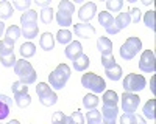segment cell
Wrapping results in <instances>:
<instances>
[{
    "mask_svg": "<svg viewBox=\"0 0 156 124\" xmlns=\"http://www.w3.org/2000/svg\"><path fill=\"white\" fill-rule=\"evenodd\" d=\"M69 78H70V67L67 64H59L48 74V82H50L48 85L53 90H62L66 87Z\"/></svg>",
    "mask_w": 156,
    "mask_h": 124,
    "instance_id": "obj_1",
    "label": "cell"
},
{
    "mask_svg": "<svg viewBox=\"0 0 156 124\" xmlns=\"http://www.w3.org/2000/svg\"><path fill=\"white\" fill-rule=\"evenodd\" d=\"M14 73L17 74V78L20 82H23L25 85H31L36 82V70L33 68V65L27 59H20V60H16L14 64Z\"/></svg>",
    "mask_w": 156,
    "mask_h": 124,
    "instance_id": "obj_2",
    "label": "cell"
},
{
    "mask_svg": "<svg viewBox=\"0 0 156 124\" xmlns=\"http://www.w3.org/2000/svg\"><path fill=\"white\" fill-rule=\"evenodd\" d=\"M81 85L84 87V89L90 90L94 95L95 93H103V92L106 90L105 79L100 78L98 74H95V73H90V71L84 73L83 76H81Z\"/></svg>",
    "mask_w": 156,
    "mask_h": 124,
    "instance_id": "obj_3",
    "label": "cell"
},
{
    "mask_svg": "<svg viewBox=\"0 0 156 124\" xmlns=\"http://www.w3.org/2000/svg\"><path fill=\"white\" fill-rule=\"evenodd\" d=\"M75 12V5L72 2H67V0H62L58 5V11H56V22L58 25H61L62 28L70 27L72 25V16Z\"/></svg>",
    "mask_w": 156,
    "mask_h": 124,
    "instance_id": "obj_4",
    "label": "cell"
},
{
    "mask_svg": "<svg viewBox=\"0 0 156 124\" xmlns=\"http://www.w3.org/2000/svg\"><path fill=\"white\" fill-rule=\"evenodd\" d=\"M36 93H37V98H39V103L45 107H50V106H55L58 103V95L56 92L51 89V87L47 84V82H37L36 85Z\"/></svg>",
    "mask_w": 156,
    "mask_h": 124,
    "instance_id": "obj_5",
    "label": "cell"
},
{
    "mask_svg": "<svg viewBox=\"0 0 156 124\" xmlns=\"http://www.w3.org/2000/svg\"><path fill=\"white\" fill-rule=\"evenodd\" d=\"M140 50H142V41L136 36H131L120 47V57L123 60H131L136 57L137 53H140Z\"/></svg>",
    "mask_w": 156,
    "mask_h": 124,
    "instance_id": "obj_6",
    "label": "cell"
},
{
    "mask_svg": "<svg viewBox=\"0 0 156 124\" xmlns=\"http://www.w3.org/2000/svg\"><path fill=\"white\" fill-rule=\"evenodd\" d=\"M147 85V81L142 74H136V73H129L123 79V90L126 93H137L140 90H144Z\"/></svg>",
    "mask_w": 156,
    "mask_h": 124,
    "instance_id": "obj_7",
    "label": "cell"
},
{
    "mask_svg": "<svg viewBox=\"0 0 156 124\" xmlns=\"http://www.w3.org/2000/svg\"><path fill=\"white\" fill-rule=\"evenodd\" d=\"M120 101H122V110L125 112V113H134V112L137 110V107H139V104H140V98L136 93L123 92Z\"/></svg>",
    "mask_w": 156,
    "mask_h": 124,
    "instance_id": "obj_8",
    "label": "cell"
},
{
    "mask_svg": "<svg viewBox=\"0 0 156 124\" xmlns=\"http://www.w3.org/2000/svg\"><path fill=\"white\" fill-rule=\"evenodd\" d=\"M156 57H154V53L151 50H145L142 51L140 54V59H139V68L144 71V73H154L156 70Z\"/></svg>",
    "mask_w": 156,
    "mask_h": 124,
    "instance_id": "obj_9",
    "label": "cell"
},
{
    "mask_svg": "<svg viewBox=\"0 0 156 124\" xmlns=\"http://www.w3.org/2000/svg\"><path fill=\"white\" fill-rule=\"evenodd\" d=\"M98 23H100L101 27L106 30V33L111 34V36H114V34L119 33V30H117V27H115L114 17L111 16V12H108V11H100V14H98Z\"/></svg>",
    "mask_w": 156,
    "mask_h": 124,
    "instance_id": "obj_10",
    "label": "cell"
},
{
    "mask_svg": "<svg viewBox=\"0 0 156 124\" xmlns=\"http://www.w3.org/2000/svg\"><path fill=\"white\" fill-rule=\"evenodd\" d=\"M95 12H97V5L94 2H87L78 11V19L81 20V23H89L95 17Z\"/></svg>",
    "mask_w": 156,
    "mask_h": 124,
    "instance_id": "obj_11",
    "label": "cell"
},
{
    "mask_svg": "<svg viewBox=\"0 0 156 124\" xmlns=\"http://www.w3.org/2000/svg\"><path fill=\"white\" fill-rule=\"evenodd\" d=\"M73 30H75V36L76 37H81V39H89L95 34V28L89 23H75L73 25Z\"/></svg>",
    "mask_w": 156,
    "mask_h": 124,
    "instance_id": "obj_12",
    "label": "cell"
},
{
    "mask_svg": "<svg viewBox=\"0 0 156 124\" xmlns=\"http://www.w3.org/2000/svg\"><path fill=\"white\" fill-rule=\"evenodd\" d=\"M100 113H101L103 122H115L117 116H119V107L117 106H103Z\"/></svg>",
    "mask_w": 156,
    "mask_h": 124,
    "instance_id": "obj_13",
    "label": "cell"
},
{
    "mask_svg": "<svg viewBox=\"0 0 156 124\" xmlns=\"http://www.w3.org/2000/svg\"><path fill=\"white\" fill-rule=\"evenodd\" d=\"M64 53H66V57H67V59H70V60L73 62L78 56H81V54H83V45H81V42L72 41V42L66 47Z\"/></svg>",
    "mask_w": 156,
    "mask_h": 124,
    "instance_id": "obj_14",
    "label": "cell"
},
{
    "mask_svg": "<svg viewBox=\"0 0 156 124\" xmlns=\"http://www.w3.org/2000/svg\"><path fill=\"white\" fill-rule=\"evenodd\" d=\"M97 48L101 56H106V54H112V42L105 36H100L97 39Z\"/></svg>",
    "mask_w": 156,
    "mask_h": 124,
    "instance_id": "obj_15",
    "label": "cell"
},
{
    "mask_svg": "<svg viewBox=\"0 0 156 124\" xmlns=\"http://www.w3.org/2000/svg\"><path fill=\"white\" fill-rule=\"evenodd\" d=\"M39 47L44 51H51L55 48V37L51 36V33H42L39 37Z\"/></svg>",
    "mask_w": 156,
    "mask_h": 124,
    "instance_id": "obj_16",
    "label": "cell"
},
{
    "mask_svg": "<svg viewBox=\"0 0 156 124\" xmlns=\"http://www.w3.org/2000/svg\"><path fill=\"white\" fill-rule=\"evenodd\" d=\"M119 121H120V124H147V121L144 118L136 113H123Z\"/></svg>",
    "mask_w": 156,
    "mask_h": 124,
    "instance_id": "obj_17",
    "label": "cell"
},
{
    "mask_svg": "<svg viewBox=\"0 0 156 124\" xmlns=\"http://www.w3.org/2000/svg\"><path fill=\"white\" fill-rule=\"evenodd\" d=\"M9 106H11V99L6 95H0V121L8 118V115H9Z\"/></svg>",
    "mask_w": 156,
    "mask_h": 124,
    "instance_id": "obj_18",
    "label": "cell"
},
{
    "mask_svg": "<svg viewBox=\"0 0 156 124\" xmlns=\"http://www.w3.org/2000/svg\"><path fill=\"white\" fill-rule=\"evenodd\" d=\"M89 64H90V60H89L87 54L83 53L81 56H78V57L73 60V70H75V71H86L87 67H89Z\"/></svg>",
    "mask_w": 156,
    "mask_h": 124,
    "instance_id": "obj_19",
    "label": "cell"
},
{
    "mask_svg": "<svg viewBox=\"0 0 156 124\" xmlns=\"http://www.w3.org/2000/svg\"><path fill=\"white\" fill-rule=\"evenodd\" d=\"M20 31H22V34L27 37V39H34V37H37L39 28H37L36 23H25V25H22Z\"/></svg>",
    "mask_w": 156,
    "mask_h": 124,
    "instance_id": "obj_20",
    "label": "cell"
},
{
    "mask_svg": "<svg viewBox=\"0 0 156 124\" xmlns=\"http://www.w3.org/2000/svg\"><path fill=\"white\" fill-rule=\"evenodd\" d=\"M105 74L108 76V79H111V81H120L122 79V67L119 65V64H114L112 67H109V68H106L105 70Z\"/></svg>",
    "mask_w": 156,
    "mask_h": 124,
    "instance_id": "obj_21",
    "label": "cell"
},
{
    "mask_svg": "<svg viewBox=\"0 0 156 124\" xmlns=\"http://www.w3.org/2000/svg\"><path fill=\"white\" fill-rule=\"evenodd\" d=\"M103 106H117L119 103V95H117L114 90H105L103 92Z\"/></svg>",
    "mask_w": 156,
    "mask_h": 124,
    "instance_id": "obj_22",
    "label": "cell"
},
{
    "mask_svg": "<svg viewBox=\"0 0 156 124\" xmlns=\"http://www.w3.org/2000/svg\"><path fill=\"white\" fill-rule=\"evenodd\" d=\"M20 54H22V57L23 59H28V57H33L34 54H36V45L33 44V42H25V44H22L20 45Z\"/></svg>",
    "mask_w": 156,
    "mask_h": 124,
    "instance_id": "obj_23",
    "label": "cell"
},
{
    "mask_svg": "<svg viewBox=\"0 0 156 124\" xmlns=\"http://www.w3.org/2000/svg\"><path fill=\"white\" fill-rule=\"evenodd\" d=\"M114 22H115V27H117V30L119 31H122V30H125L129 23H131V20H129V16H128V12H119V16H117L115 19H114Z\"/></svg>",
    "mask_w": 156,
    "mask_h": 124,
    "instance_id": "obj_24",
    "label": "cell"
},
{
    "mask_svg": "<svg viewBox=\"0 0 156 124\" xmlns=\"http://www.w3.org/2000/svg\"><path fill=\"white\" fill-rule=\"evenodd\" d=\"M20 36H22V31H20V28L17 27V25H11V27H8L5 30V39H8V41L16 42Z\"/></svg>",
    "mask_w": 156,
    "mask_h": 124,
    "instance_id": "obj_25",
    "label": "cell"
},
{
    "mask_svg": "<svg viewBox=\"0 0 156 124\" xmlns=\"http://www.w3.org/2000/svg\"><path fill=\"white\" fill-rule=\"evenodd\" d=\"M56 41L61 44V45H69L72 42V31L66 30V28H61L58 33H56Z\"/></svg>",
    "mask_w": 156,
    "mask_h": 124,
    "instance_id": "obj_26",
    "label": "cell"
},
{
    "mask_svg": "<svg viewBox=\"0 0 156 124\" xmlns=\"http://www.w3.org/2000/svg\"><path fill=\"white\" fill-rule=\"evenodd\" d=\"M83 106H84L87 110H94V109H97V106H98V98H97V95H94V93H87V95L83 98Z\"/></svg>",
    "mask_w": 156,
    "mask_h": 124,
    "instance_id": "obj_27",
    "label": "cell"
},
{
    "mask_svg": "<svg viewBox=\"0 0 156 124\" xmlns=\"http://www.w3.org/2000/svg\"><path fill=\"white\" fill-rule=\"evenodd\" d=\"M12 16V5L9 2H6V0H3V2H0V19L2 20H6Z\"/></svg>",
    "mask_w": 156,
    "mask_h": 124,
    "instance_id": "obj_28",
    "label": "cell"
},
{
    "mask_svg": "<svg viewBox=\"0 0 156 124\" xmlns=\"http://www.w3.org/2000/svg\"><path fill=\"white\" fill-rule=\"evenodd\" d=\"M51 124H72L70 115H66L62 112H55L51 116Z\"/></svg>",
    "mask_w": 156,
    "mask_h": 124,
    "instance_id": "obj_29",
    "label": "cell"
},
{
    "mask_svg": "<svg viewBox=\"0 0 156 124\" xmlns=\"http://www.w3.org/2000/svg\"><path fill=\"white\" fill-rule=\"evenodd\" d=\"M12 50H14V42H12V41H8V39L0 41V56L12 54V53H14Z\"/></svg>",
    "mask_w": 156,
    "mask_h": 124,
    "instance_id": "obj_30",
    "label": "cell"
},
{
    "mask_svg": "<svg viewBox=\"0 0 156 124\" xmlns=\"http://www.w3.org/2000/svg\"><path fill=\"white\" fill-rule=\"evenodd\" d=\"M154 106H156V101L154 99H148V101L145 103V106H144V116L147 118V119H154L156 118V115H154Z\"/></svg>",
    "mask_w": 156,
    "mask_h": 124,
    "instance_id": "obj_31",
    "label": "cell"
},
{
    "mask_svg": "<svg viewBox=\"0 0 156 124\" xmlns=\"http://www.w3.org/2000/svg\"><path fill=\"white\" fill-rule=\"evenodd\" d=\"M36 20H37V12L33 11V9L25 11L23 14L20 16V25H25V23H36Z\"/></svg>",
    "mask_w": 156,
    "mask_h": 124,
    "instance_id": "obj_32",
    "label": "cell"
},
{
    "mask_svg": "<svg viewBox=\"0 0 156 124\" xmlns=\"http://www.w3.org/2000/svg\"><path fill=\"white\" fill-rule=\"evenodd\" d=\"M11 90H12V95L17 96V95H25V93H28V87L25 85L23 82H20V81H16V82H12Z\"/></svg>",
    "mask_w": 156,
    "mask_h": 124,
    "instance_id": "obj_33",
    "label": "cell"
},
{
    "mask_svg": "<svg viewBox=\"0 0 156 124\" xmlns=\"http://www.w3.org/2000/svg\"><path fill=\"white\" fill-rule=\"evenodd\" d=\"M14 99H16L17 107H20V109H25V107H28V106L31 104V96H30L28 93L17 95V96H14Z\"/></svg>",
    "mask_w": 156,
    "mask_h": 124,
    "instance_id": "obj_34",
    "label": "cell"
},
{
    "mask_svg": "<svg viewBox=\"0 0 156 124\" xmlns=\"http://www.w3.org/2000/svg\"><path fill=\"white\" fill-rule=\"evenodd\" d=\"M53 17H55V11L51 9V6H48V8H44L42 11H41V20H42V23H51V20H53Z\"/></svg>",
    "mask_w": 156,
    "mask_h": 124,
    "instance_id": "obj_35",
    "label": "cell"
},
{
    "mask_svg": "<svg viewBox=\"0 0 156 124\" xmlns=\"http://www.w3.org/2000/svg\"><path fill=\"white\" fill-rule=\"evenodd\" d=\"M122 6H123L122 0H108V2H106V9H108V12H109V11L119 12V11L122 9Z\"/></svg>",
    "mask_w": 156,
    "mask_h": 124,
    "instance_id": "obj_36",
    "label": "cell"
},
{
    "mask_svg": "<svg viewBox=\"0 0 156 124\" xmlns=\"http://www.w3.org/2000/svg\"><path fill=\"white\" fill-rule=\"evenodd\" d=\"M30 5H31L30 0H12V8H16L19 11H23V12L30 9Z\"/></svg>",
    "mask_w": 156,
    "mask_h": 124,
    "instance_id": "obj_37",
    "label": "cell"
},
{
    "mask_svg": "<svg viewBox=\"0 0 156 124\" xmlns=\"http://www.w3.org/2000/svg\"><path fill=\"white\" fill-rule=\"evenodd\" d=\"M128 16H129L131 23H139L140 19H142V14H140V9L139 8H129L128 9Z\"/></svg>",
    "mask_w": 156,
    "mask_h": 124,
    "instance_id": "obj_38",
    "label": "cell"
},
{
    "mask_svg": "<svg viewBox=\"0 0 156 124\" xmlns=\"http://www.w3.org/2000/svg\"><path fill=\"white\" fill-rule=\"evenodd\" d=\"M144 23L150 30H154V11L148 9L145 14H144Z\"/></svg>",
    "mask_w": 156,
    "mask_h": 124,
    "instance_id": "obj_39",
    "label": "cell"
},
{
    "mask_svg": "<svg viewBox=\"0 0 156 124\" xmlns=\"http://www.w3.org/2000/svg\"><path fill=\"white\" fill-rule=\"evenodd\" d=\"M0 62H2L3 67H14L16 64V56L12 54H6V56H0Z\"/></svg>",
    "mask_w": 156,
    "mask_h": 124,
    "instance_id": "obj_40",
    "label": "cell"
},
{
    "mask_svg": "<svg viewBox=\"0 0 156 124\" xmlns=\"http://www.w3.org/2000/svg\"><path fill=\"white\" fill-rule=\"evenodd\" d=\"M114 64H115V57H114V54L101 56V65L105 67V70H106V68H109V67H112Z\"/></svg>",
    "mask_w": 156,
    "mask_h": 124,
    "instance_id": "obj_41",
    "label": "cell"
},
{
    "mask_svg": "<svg viewBox=\"0 0 156 124\" xmlns=\"http://www.w3.org/2000/svg\"><path fill=\"white\" fill-rule=\"evenodd\" d=\"M86 119H87V121H101V113H100V110H97V109L87 110Z\"/></svg>",
    "mask_w": 156,
    "mask_h": 124,
    "instance_id": "obj_42",
    "label": "cell"
},
{
    "mask_svg": "<svg viewBox=\"0 0 156 124\" xmlns=\"http://www.w3.org/2000/svg\"><path fill=\"white\" fill-rule=\"evenodd\" d=\"M70 119H72V124H84V116L80 110H75L70 115Z\"/></svg>",
    "mask_w": 156,
    "mask_h": 124,
    "instance_id": "obj_43",
    "label": "cell"
},
{
    "mask_svg": "<svg viewBox=\"0 0 156 124\" xmlns=\"http://www.w3.org/2000/svg\"><path fill=\"white\" fill-rule=\"evenodd\" d=\"M36 5L39 6V8H48L50 6V0H45V2H41V0H36Z\"/></svg>",
    "mask_w": 156,
    "mask_h": 124,
    "instance_id": "obj_44",
    "label": "cell"
},
{
    "mask_svg": "<svg viewBox=\"0 0 156 124\" xmlns=\"http://www.w3.org/2000/svg\"><path fill=\"white\" fill-rule=\"evenodd\" d=\"M150 89H151V92H153V95H154V93H156V89H154V78L150 79Z\"/></svg>",
    "mask_w": 156,
    "mask_h": 124,
    "instance_id": "obj_45",
    "label": "cell"
},
{
    "mask_svg": "<svg viewBox=\"0 0 156 124\" xmlns=\"http://www.w3.org/2000/svg\"><path fill=\"white\" fill-rule=\"evenodd\" d=\"M3 33H5V23H3V20H0V37H2Z\"/></svg>",
    "mask_w": 156,
    "mask_h": 124,
    "instance_id": "obj_46",
    "label": "cell"
},
{
    "mask_svg": "<svg viewBox=\"0 0 156 124\" xmlns=\"http://www.w3.org/2000/svg\"><path fill=\"white\" fill-rule=\"evenodd\" d=\"M6 124H20V122H19L17 119H11V121H9V122H6Z\"/></svg>",
    "mask_w": 156,
    "mask_h": 124,
    "instance_id": "obj_47",
    "label": "cell"
},
{
    "mask_svg": "<svg viewBox=\"0 0 156 124\" xmlns=\"http://www.w3.org/2000/svg\"><path fill=\"white\" fill-rule=\"evenodd\" d=\"M142 3H144V5H147V6H150V5H151V0H144Z\"/></svg>",
    "mask_w": 156,
    "mask_h": 124,
    "instance_id": "obj_48",
    "label": "cell"
},
{
    "mask_svg": "<svg viewBox=\"0 0 156 124\" xmlns=\"http://www.w3.org/2000/svg\"><path fill=\"white\" fill-rule=\"evenodd\" d=\"M87 124H101V121H87Z\"/></svg>",
    "mask_w": 156,
    "mask_h": 124,
    "instance_id": "obj_49",
    "label": "cell"
},
{
    "mask_svg": "<svg viewBox=\"0 0 156 124\" xmlns=\"http://www.w3.org/2000/svg\"><path fill=\"white\" fill-rule=\"evenodd\" d=\"M101 124H115V122H103V121H101Z\"/></svg>",
    "mask_w": 156,
    "mask_h": 124,
    "instance_id": "obj_50",
    "label": "cell"
}]
</instances>
